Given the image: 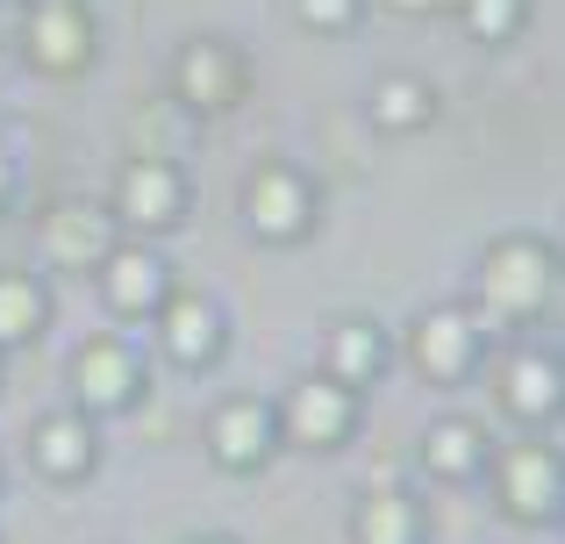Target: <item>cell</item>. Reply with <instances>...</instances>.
I'll use <instances>...</instances> for the list:
<instances>
[{
    "label": "cell",
    "mask_w": 565,
    "mask_h": 544,
    "mask_svg": "<svg viewBox=\"0 0 565 544\" xmlns=\"http://www.w3.org/2000/svg\"><path fill=\"white\" fill-rule=\"evenodd\" d=\"M65 380H72L79 416H115V408L143 402V359L122 344V337H86V344L72 351Z\"/></svg>",
    "instance_id": "obj_6"
},
{
    "label": "cell",
    "mask_w": 565,
    "mask_h": 544,
    "mask_svg": "<svg viewBox=\"0 0 565 544\" xmlns=\"http://www.w3.org/2000/svg\"><path fill=\"white\" fill-rule=\"evenodd\" d=\"M22 51H29V65H36V72L72 79V72L94 65V14H86L79 0H29Z\"/></svg>",
    "instance_id": "obj_8"
},
{
    "label": "cell",
    "mask_w": 565,
    "mask_h": 544,
    "mask_svg": "<svg viewBox=\"0 0 565 544\" xmlns=\"http://www.w3.org/2000/svg\"><path fill=\"white\" fill-rule=\"evenodd\" d=\"M36 237L57 273H100V258L122 244V223L108 209H94V201H57V209H43Z\"/></svg>",
    "instance_id": "obj_11"
},
{
    "label": "cell",
    "mask_w": 565,
    "mask_h": 544,
    "mask_svg": "<svg viewBox=\"0 0 565 544\" xmlns=\"http://www.w3.org/2000/svg\"><path fill=\"white\" fill-rule=\"evenodd\" d=\"M8 194H14V158L0 151V201H8Z\"/></svg>",
    "instance_id": "obj_23"
},
{
    "label": "cell",
    "mask_w": 565,
    "mask_h": 544,
    "mask_svg": "<svg viewBox=\"0 0 565 544\" xmlns=\"http://www.w3.org/2000/svg\"><path fill=\"white\" fill-rule=\"evenodd\" d=\"M151 322H158V344H166L180 365H215V351H222V308L207 301V294H193V287L180 294V287H172L166 301H158Z\"/></svg>",
    "instance_id": "obj_15"
},
{
    "label": "cell",
    "mask_w": 565,
    "mask_h": 544,
    "mask_svg": "<svg viewBox=\"0 0 565 544\" xmlns=\"http://www.w3.org/2000/svg\"><path fill=\"white\" fill-rule=\"evenodd\" d=\"M480 351H487V330H480V316H472V308H458V301L423 308V316L408 322V359L423 365L437 387L466 380L472 365H480Z\"/></svg>",
    "instance_id": "obj_7"
},
{
    "label": "cell",
    "mask_w": 565,
    "mask_h": 544,
    "mask_svg": "<svg viewBox=\"0 0 565 544\" xmlns=\"http://www.w3.org/2000/svg\"><path fill=\"white\" fill-rule=\"evenodd\" d=\"M386 359H394V351H386V330L373 316H337L330 330H322V373H330L337 387L365 394L386 373Z\"/></svg>",
    "instance_id": "obj_16"
},
{
    "label": "cell",
    "mask_w": 565,
    "mask_h": 544,
    "mask_svg": "<svg viewBox=\"0 0 565 544\" xmlns=\"http://www.w3.org/2000/svg\"><path fill=\"white\" fill-rule=\"evenodd\" d=\"M172 94L186 100L193 115H230L236 100L250 94V65L230 36H193L172 57Z\"/></svg>",
    "instance_id": "obj_5"
},
{
    "label": "cell",
    "mask_w": 565,
    "mask_h": 544,
    "mask_svg": "<svg viewBox=\"0 0 565 544\" xmlns=\"http://www.w3.org/2000/svg\"><path fill=\"white\" fill-rule=\"evenodd\" d=\"M558 294V252L552 237H494L480 252V308L501 322L544 316Z\"/></svg>",
    "instance_id": "obj_1"
},
{
    "label": "cell",
    "mask_w": 565,
    "mask_h": 544,
    "mask_svg": "<svg viewBox=\"0 0 565 544\" xmlns=\"http://www.w3.org/2000/svg\"><path fill=\"white\" fill-rule=\"evenodd\" d=\"M100 459V437L94 423L79 416V408H51V416L29 423V466H36L43 480H57V488H72V480H86Z\"/></svg>",
    "instance_id": "obj_12"
},
{
    "label": "cell",
    "mask_w": 565,
    "mask_h": 544,
    "mask_svg": "<svg viewBox=\"0 0 565 544\" xmlns=\"http://www.w3.org/2000/svg\"><path fill=\"white\" fill-rule=\"evenodd\" d=\"M193 544H244V537H222V531H207V537H193Z\"/></svg>",
    "instance_id": "obj_24"
},
{
    "label": "cell",
    "mask_w": 565,
    "mask_h": 544,
    "mask_svg": "<svg viewBox=\"0 0 565 544\" xmlns=\"http://www.w3.org/2000/svg\"><path fill=\"white\" fill-rule=\"evenodd\" d=\"M351 544H423V509L415 494L401 488H380L351 509Z\"/></svg>",
    "instance_id": "obj_18"
},
{
    "label": "cell",
    "mask_w": 565,
    "mask_h": 544,
    "mask_svg": "<svg viewBox=\"0 0 565 544\" xmlns=\"http://www.w3.org/2000/svg\"><path fill=\"white\" fill-rule=\"evenodd\" d=\"M207 459H215L222 473H265V466L279 459L273 402H258V394H230V402H215V416H207Z\"/></svg>",
    "instance_id": "obj_9"
},
{
    "label": "cell",
    "mask_w": 565,
    "mask_h": 544,
    "mask_svg": "<svg viewBox=\"0 0 565 544\" xmlns=\"http://www.w3.org/2000/svg\"><path fill=\"white\" fill-rule=\"evenodd\" d=\"M365 115H373V129H386V137H408V129H429L437 94H429V79H415V72H386L373 86V100H365Z\"/></svg>",
    "instance_id": "obj_19"
},
{
    "label": "cell",
    "mask_w": 565,
    "mask_h": 544,
    "mask_svg": "<svg viewBox=\"0 0 565 544\" xmlns=\"http://www.w3.org/2000/svg\"><path fill=\"white\" fill-rule=\"evenodd\" d=\"M494 502L509 523H558V502H565V473H558V451L552 445H509L494 451Z\"/></svg>",
    "instance_id": "obj_4"
},
{
    "label": "cell",
    "mask_w": 565,
    "mask_h": 544,
    "mask_svg": "<svg viewBox=\"0 0 565 544\" xmlns=\"http://www.w3.org/2000/svg\"><path fill=\"white\" fill-rule=\"evenodd\" d=\"M172 294V273L158 252H143V244H115L108 258H100V301L115 308V316H158V301Z\"/></svg>",
    "instance_id": "obj_14"
},
{
    "label": "cell",
    "mask_w": 565,
    "mask_h": 544,
    "mask_svg": "<svg viewBox=\"0 0 565 544\" xmlns=\"http://www.w3.org/2000/svg\"><path fill=\"white\" fill-rule=\"evenodd\" d=\"M558 359L552 351H515L509 365H501V408H509L515 423H552L558 416Z\"/></svg>",
    "instance_id": "obj_17"
},
{
    "label": "cell",
    "mask_w": 565,
    "mask_h": 544,
    "mask_svg": "<svg viewBox=\"0 0 565 544\" xmlns=\"http://www.w3.org/2000/svg\"><path fill=\"white\" fill-rule=\"evenodd\" d=\"M273 423H279V445L337 451L351 430H359V387H337L330 373H308L273 402Z\"/></svg>",
    "instance_id": "obj_2"
},
{
    "label": "cell",
    "mask_w": 565,
    "mask_h": 544,
    "mask_svg": "<svg viewBox=\"0 0 565 544\" xmlns=\"http://www.w3.org/2000/svg\"><path fill=\"white\" fill-rule=\"evenodd\" d=\"M51 322V287L22 266H0V344H36Z\"/></svg>",
    "instance_id": "obj_20"
},
{
    "label": "cell",
    "mask_w": 565,
    "mask_h": 544,
    "mask_svg": "<svg viewBox=\"0 0 565 544\" xmlns=\"http://www.w3.org/2000/svg\"><path fill=\"white\" fill-rule=\"evenodd\" d=\"M365 0H294V14H301V29H322V36H337V29L359 22Z\"/></svg>",
    "instance_id": "obj_22"
},
{
    "label": "cell",
    "mask_w": 565,
    "mask_h": 544,
    "mask_svg": "<svg viewBox=\"0 0 565 544\" xmlns=\"http://www.w3.org/2000/svg\"><path fill=\"white\" fill-rule=\"evenodd\" d=\"M523 22H530V0H466V29L480 43H515Z\"/></svg>",
    "instance_id": "obj_21"
},
{
    "label": "cell",
    "mask_w": 565,
    "mask_h": 544,
    "mask_svg": "<svg viewBox=\"0 0 565 544\" xmlns=\"http://www.w3.org/2000/svg\"><path fill=\"white\" fill-rule=\"evenodd\" d=\"M244 223L258 230L265 244H294V237H308V230H316V186H308L294 166L265 158V166L244 180Z\"/></svg>",
    "instance_id": "obj_10"
},
{
    "label": "cell",
    "mask_w": 565,
    "mask_h": 544,
    "mask_svg": "<svg viewBox=\"0 0 565 544\" xmlns=\"http://www.w3.org/2000/svg\"><path fill=\"white\" fill-rule=\"evenodd\" d=\"M193 209V186L186 172L172 166V158H129L122 180H115V223L122 230H143V237H166V230H180Z\"/></svg>",
    "instance_id": "obj_3"
},
{
    "label": "cell",
    "mask_w": 565,
    "mask_h": 544,
    "mask_svg": "<svg viewBox=\"0 0 565 544\" xmlns=\"http://www.w3.org/2000/svg\"><path fill=\"white\" fill-rule=\"evenodd\" d=\"M415 459H423L429 480H444V488H466V480L487 473V459H494V437H487V423L472 416H437L423 430V445H415Z\"/></svg>",
    "instance_id": "obj_13"
}]
</instances>
